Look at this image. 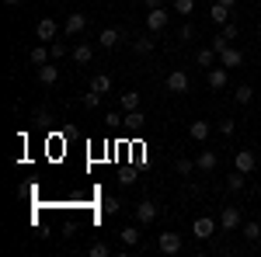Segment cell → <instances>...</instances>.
Wrapping results in <instances>:
<instances>
[{
	"label": "cell",
	"instance_id": "cell-36",
	"mask_svg": "<svg viewBox=\"0 0 261 257\" xmlns=\"http://www.w3.org/2000/svg\"><path fill=\"white\" fill-rule=\"evenodd\" d=\"M119 184L122 188H133V184H136V170H125V174L119 178Z\"/></svg>",
	"mask_w": 261,
	"mask_h": 257
},
{
	"label": "cell",
	"instance_id": "cell-3",
	"mask_svg": "<svg viewBox=\"0 0 261 257\" xmlns=\"http://www.w3.org/2000/svg\"><path fill=\"white\" fill-rule=\"evenodd\" d=\"M157 250L167 254V257L181 254V233H161V237H157Z\"/></svg>",
	"mask_w": 261,
	"mask_h": 257
},
{
	"label": "cell",
	"instance_id": "cell-23",
	"mask_svg": "<svg viewBox=\"0 0 261 257\" xmlns=\"http://www.w3.org/2000/svg\"><path fill=\"white\" fill-rule=\"evenodd\" d=\"M91 91H98V94H108V91H112V77H108V73H98V77L91 80Z\"/></svg>",
	"mask_w": 261,
	"mask_h": 257
},
{
	"label": "cell",
	"instance_id": "cell-1",
	"mask_svg": "<svg viewBox=\"0 0 261 257\" xmlns=\"http://www.w3.org/2000/svg\"><path fill=\"white\" fill-rule=\"evenodd\" d=\"M133 212H136V222H140V226H150L153 219L161 216V205H157V202H150V198H143L140 205H133Z\"/></svg>",
	"mask_w": 261,
	"mask_h": 257
},
{
	"label": "cell",
	"instance_id": "cell-43",
	"mask_svg": "<svg viewBox=\"0 0 261 257\" xmlns=\"http://www.w3.org/2000/svg\"><path fill=\"white\" fill-rule=\"evenodd\" d=\"M258 35H261V24H258Z\"/></svg>",
	"mask_w": 261,
	"mask_h": 257
},
{
	"label": "cell",
	"instance_id": "cell-7",
	"mask_svg": "<svg viewBox=\"0 0 261 257\" xmlns=\"http://www.w3.org/2000/svg\"><path fill=\"white\" fill-rule=\"evenodd\" d=\"M167 91H171V94H185V91H188V73H185V70L167 73Z\"/></svg>",
	"mask_w": 261,
	"mask_h": 257
},
{
	"label": "cell",
	"instance_id": "cell-5",
	"mask_svg": "<svg viewBox=\"0 0 261 257\" xmlns=\"http://www.w3.org/2000/svg\"><path fill=\"white\" fill-rule=\"evenodd\" d=\"M192 233H195V240H209L213 233H216V219L213 216H199L195 222H192Z\"/></svg>",
	"mask_w": 261,
	"mask_h": 257
},
{
	"label": "cell",
	"instance_id": "cell-30",
	"mask_svg": "<svg viewBox=\"0 0 261 257\" xmlns=\"http://www.w3.org/2000/svg\"><path fill=\"white\" fill-rule=\"evenodd\" d=\"M220 32H223V35H226V39H230V42H233V39H237V35H241V28H237L233 21H226V24H220Z\"/></svg>",
	"mask_w": 261,
	"mask_h": 257
},
{
	"label": "cell",
	"instance_id": "cell-32",
	"mask_svg": "<svg viewBox=\"0 0 261 257\" xmlns=\"http://www.w3.org/2000/svg\"><path fill=\"white\" fill-rule=\"evenodd\" d=\"M220 132H223V136H233V132H237V122H233V119H223L220 122Z\"/></svg>",
	"mask_w": 261,
	"mask_h": 257
},
{
	"label": "cell",
	"instance_id": "cell-19",
	"mask_svg": "<svg viewBox=\"0 0 261 257\" xmlns=\"http://www.w3.org/2000/svg\"><path fill=\"white\" fill-rule=\"evenodd\" d=\"M39 80H42V83H45V87H53V83H56V80H60V70H56V66H49V63H45V66H39Z\"/></svg>",
	"mask_w": 261,
	"mask_h": 257
},
{
	"label": "cell",
	"instance_id": "cell-17",
	"mask_svg": "<svg viewBox=\"0 0 261 257\" xmlns=\"http://www.w3.org/2000/svg\"><path fill=\"white\" fill-rule=\"evenodd\" d=\"M195 63L205 66V70H213V63H220V56H216V49L209 45V49H199V52H195Z\"/></svg>",
	"mask_w": 261,
	"mask_h": 257
},
{
	"label": "cell",
	"instance_id": "cell-24",
	"mask_svg": "<svg viewBox=\"0 0 261 257\" xmlns=\"http://www.w3.org/2000/svg\"><path fill=\"white\" fill-rule=\"evenodd\" d=\"M244 184H247V174H241V170H233V174L226 178V188H230V191H244Z\"/></svg>",
	"mask_w": 261,
	"mask_h": 257
},
{
	"label": "cell",
	"instance_id": "cell-33",
	"mask_svg": "<svg viewBox=\"0 0 261 257\" xmlns=\"http://www.w3.org/2000/svg\"><path fill=\"white\" fill-rule=\"evenodd\" d=\"M101 209H105V212H119L122 202H119V198H105V202H101Z\"/></svg>",
	"mask_w": 261,
	"mask_h": 257
},
{
	"label": "cell",
	"instance_id": "cell-26",
	"mask_svg": "<svg viewBox=\"0 0 261 257\" xmlns=\"http://www.w3.org/2000/svg\"><path fill=\"white\" fill-rule=\"evenodd\" d=\"M87 254H91V257H108V254H112V247H108L105 240H94V243L87 247Z\"/></svg>",
	"mask_w": 261,
	"mask_h": 257
},
{
	"label": "cell",
	"instance_id": "cell-38",
	"mask_svg": "<svg viewBox=\"0 0 261 257\" xmlns=\"http://www.w3.org/2000/svg\"><path fill=\"white\" fill-rule=\"evenodd\" d=\"M178 39L192 42V39H195V28H192V24H185V28H181V32H178Z\"/></svg>",
	"mask_w": 261,
	"mask_h": 257
},
{
	"label": "cell",
	"instance_id": "cell-31",
	"mask_svg": "<svg viewBox=\"0 0 261 257\" xmlns=\"http://www.w3.org/2000/svg\"><path fill=\"white\" fill-rule=\"evenodd\" d=\"M174 170H178V174H192V170H195V160H185V157H181L178 163H174Z\"/></svg>",
	"mask_w": 261,
	"mask_h": 257
},
{
	"label": "cell",
	"instance_id": "cell-12",
	"mask_svg": "<svg viewBox=\"0 0 261 257\" xmlns=\"http://www.w3.org/2000/svg\"><path fill=\"white\" fill-rule=\"evenodd\" d=\"M188 136L195 139V142H205V139L213 136V125H209V122H192V125H188Z\"/></svg>",
	"mask_w": 261,
	"mask_h": 257
},
{
	"label": "cell",
	"instance_id": "cell-41",
	"mask_svg": "<svg viewBox=\"0 0 261 257\" xmlns=\"http://www.w3.org/2000/svg\"><path fill=\"white\" fill-rule=\"evenodd\" d=\"M216 4H223V7H230V11L237 7V0H216Z\"/></svg>",
	"mask_w": 261,
	"mask_h": 257
},
{
	"label": "cell",
	"instance_id": "cell-40",
	"mask_svg": "<svg viewBox=\"0 0 261 257\" xmlns=\"http://www.w3.org/2000/svg\"><path fill=\"white\" fill-rule=\"evenodd\" d=\"M143 4H146L150 11H157V7H161V0H143Z\"/></svg>",
	"mask_w": 261,
	"mask_h": 257
},
{
	"label": "cell",
	"instance_id": "cell-11",
	"mask_svg": "<svg viewBox=\"0 0 261 257\" xmlns=\"http://www.w3.org/2000/svg\"><path fill=\"white\" fill-rule=\"evenodd\" d=\"M84 28H87V18H84V14H77V11H73V14L66 18V24H63V32H66V35H81Z\"/></svg>",
	"mask_w": 261,
	"mask_h": 257
},
{
	"label": "cell",
	"instance_id": "cell-22",
	"mask_svg": "<svg viewBox=\"0 0 261 257\" xmlns=\"http://www.w3.org/2000/svg\"><path fill=\"white\" fill-rule=\"evenodd\" d=\"M150 35H153V32H150ZM150 35H143V39H136V42H133L136 56H150V52H153V39H150Z\"/></svg>",
	"mask_w": 261,
	"mask_h": 257
},
{
	"label": "cell",
	"instance_id": "cell-25",
	"mask_svg": "<svg viewBox=\"0 0 261 257\" xmlns=\"http://www.w3.org/2000/svg\"><path fill=\"white\" fill-rule=\"evenodd\" d=\"M233 101H237V104H251V101H254V91H251L247 83H241V87L233 91Z\"/></svg>",
	"mask_w": 261,
	"mask_h": 257
},
{
	"label": "cell",
	"instance_id": "cell-39",
	"mask_svg": "<svg viewBox=\"0 0 261 257\" xmlns=\"http://www.w3.org/2000/svg\"><path fill=\"white\" fill-rule=\"evenodd\" d=\"M105 122H108V125H119L122 119H119V111H108V115H105Z\"/></svg>",
	"mask_w": 261,
	"mask_h": 257
},
{
	"label": "cell",
	"instance_id": "cell-10",
	"mask_svg": "<svg viewBox=\"0 0 261 257\" xmlns=\"http://www.w3.org/2000/svg\"><path fill=\"white\" fill-rule=\"evenodd\" d=\"M205 83H209L213 91H223V87H226V66H213V70L205 73Z\"/></svg>",
	"mask_w": 261,
	"mask_h": 257
},
{
	"label": "cell",
	"instance_id": "cell-6",
	"mask_svg": "<svg viewBox=\"0 0 261 257\" xmlns=\"http://www.w3.org/2000/svg\"><path fill=\"white\" fill-rule=\"evenodd\" d=\"M254 167H258L254 153H251V150H237V157H233V170H241V174H251Z\"/></svg>",
	"mask_w": 261,
	"mask_h": 257
},
{
	"label": "cell",
	"instance_id": "cell-15",
	"mask_svg": "<svg viewBox=\"0 0 261 257\" xmlns=\"http://www.w3.org/2000/svg\"><path fill=\"white\" fill-rule=\"evenodd\" d=\"M49 56H53V49H49L45 42H42V45H35V49L28 52V60L35 63V66H45V63H49Z\"/></svg>",
	"mask_w": 261,
	"mask_h": 257
},
{
	"label": "cell",
	"instance_id": "cell-37",
	"mask_svg": "<svg viewBox=\"0 0 261 257\" xmlns=\"http://www.w3.org/2000/svg\"><path fill=\"white\" fill-rule=\"evenodd\" d=\"M125 122H129V125H143L146 119H143V111H140V108H136V111H129V115H125Z\"/></svg>",
	"mask_w": 261,
	"mask_h": 257
},
{
	"label": "cell",
	"instance_id": "cell-13",
	"mask_svg": "<svg viewBox=\"0 0 261 257\" xmlns=\"http://www.w3.org/2000/svg\"><path fill=\"white\" fill-rule=\"evenodd\" d=\"M216 163H220V157H216L213 150H202L199 160H195V167H199V170H205V174H209V170H216Z\"/></svg>",
	"mask_w": 261,
	"mask_h": 257
},
{
	"label": "cell",
	"instance_id": "cell-14",
	"mask_svg": "<svg viewBox=\"0 0 261 257\" xmlns=\"http://www.w3.org/2000/svg\"><path fill=\"white\" fill-rule=\"evenodd\" d=\"M98 42H101V49H115V45L122 42V32L119 28H105V32L98 35Z\"/></svg>",
	"mask_w": 261,
	"mask_h": 257
},
{
	"label": "cell",
	"instance_id": "cell-2",
	"mask_svg": "<svg viewBox=\"0 0 261 257\" xmlns=\"http://www.w3.org/2000/svg\"><path fill=\"white\" fill-rule=\"evenodd\" d=\"M244 219H241V209L237 205H226L220 212V230H226V233H233V230H241Z\"/></svg>",
	"mask_w": 261,
	"mask_h": 257
},
{
	"label": "cell",
	"instance_id": "cell-18",
	"mask_svg": "<svg viewBox=\"0 0 261 257\" xmlns=\"http://www.w3.org/2000/svg\"><path fill=\"white\" fill-rule=\"evenodd\" d=\"M119 237H122L125 247H136V243H140V226H133V222H129V226H122Z\"/></svg>",
	"mask_w": 261,
	"mask_h": 257
},
{
	"label": "cell",
	"instance_id": "cell-8",
	"mask_svg": "<svg viewBox=\"0 0 261 257\" xmlns=\"http://www.w3.org/2000/svg\"><path fill=\"white\" fill-rule=\"evenodd\" d=\"M146 28H150L153 35H157V32H164V28H167V11H164V7L150 11V14H146Z\"/></svg>",
	"mask_w": 261,
	"mask_h": 257
},
{
	"label": "cell",
	"instance_id": "cell-28",
	"mask_svg": "<svg viewBox=\"0 0 261 257\" xmlns=\"http://www.w3.org/2000/svg\"><path fill=\"white\" fill-rule=\"evenodd\" d=\"M81 101H84V108H87V111H94V108L101 104V94H98V91H87Z\"/></svg>",
	"mask_w": 261,
	"mask_h": 257
},
{
	"label": "cell",
	"instance_id": "cell-9",
	"mask_svg": "<svg viewBox=\"0 0 261 257\" xmlns=\"http://www.w3.org/2000/svg\"><path fill=\"white\" fill-rule=\"evenodd\" d=\"M241 63H244V52L233 49V45H226L220 52V66H226V70H233V66H241Z\"/></svg>",
	"mask_w": 261,
	"mask_h": 257
},
{
	"label": "cell",
	"instance_id": "cell-20",
	"mask_svg": "<svg viewBox=\"0 0 261 257\" xmlns=\"http://www.w3.org/2000/svg\"><path fill=\"white\" fill-rule=\"evenodd\" d=\"M209 18H213V24H226V21H230V7H223V4H216V0H213Z\"/></svg>",
	"mask_w": 261,
	"mask_h": 257
},
{
	"label": "cell",
	"instance_id": "cell-16",
	"mask_svg": "<svg viewBox=\"0 0 261 257\" xmlns=\"http://www.w3.org/2000/svg\"><path fill=\"white\" fill-rule=\"evenodd\" d=\"M70 56H73V63H81V66H87V63L94 60V49H91V45H73V52H70Z\"/></svg>",
	"mask_w": 261,
	"mask_h": 257
},
{
	"label": "cell",
	"instance_id": "cell-35",
	"mask_svg": "<svg viewBox=\"0 0 261 257\" xmlns=\"http://www.w3.org/2000/svg\"><path fill=\"white\" fill-rule=\"evenodd\" d=\"M49 49H53V60H63V56H66V52H70V49H66V45H63V42H53V45H49Z\"/></svg>",
	"mask_w": 261,
	"mask_h": 257
},
{
	"label": "cell",
	"instance_id": "cell-21",
	"mask_svg": "<svg viewBox=\"0 0 261 257\" xmlns=\"http://www.w3.org/2000/svg\"><path fill=\"white\" fill-rule=\"evenodd\" d=\"M119 104H122V111H136V108H140V94H136V91H125L119 98Z\"/></svg>",
	"mask_w": 261,
	"mask_h": 257
},
{
	"label": "cell",
	"instance_id": "cell-4",
	"mask_svg": "<svg viewBox=\"0 0 261 257\" xmlns=\"http://www.w3.org/2000/svg\"><path fill=\"white\" fill-rule=\"evenodd\" d=\"M56 35H60V24H56L53 18H42L39 24H35V39H42L45 45H49V42H56Z\"/></svg>",
	"mask_w": 261,
	"mask_h": 257
},
{
	"label": "cell",
	"instance_id": "cell-42",
	"mask_svg": "<svg viewBox=\"0 0 261 257\" xmlns=\"http://www.w3.org/2000/svg\"><path fill=\"white\" fill-rule=\"evenodd\" d=\"M4 4H7V7H18V4H21V0H4Z\"/></svg>",
	"mask_w": 261,
	"mask_h": 257
},
{
	"label": "cell",
	"instance_id": "cell-27",
	"mask_svg": "<svg viewBox=\"0 0 261 257\" xmlns=\"http://www.w3.org/2000/svg\"><path fill=\"white\" fill-rule=\"evenodd\" d=\"M244 240H261V222H244Z\"/></svg>",
	"mask_w": 261,
	"mask_h": 257
},
{
	"label": "cell",
	"instance_id": "cell-29",
	"mask_svg": "<svg viewBox=\"0 0 261 257\" xmlns=\"http://www.w3.org/2000/svg\"><path fill=\"white\" fill-rule=\"evenodd\" d=\"M174 11H178V14H185V18H188V14H192V11H195V0H174Z\"/></svg>",
	"mask_w": 261,
	"mask_h": 257
},
{
	"label": "cell",
	"instance_id": "cell-34",
	"mask_svg": "<svg viewBox=\"0 0 261 257\" xmlns=\"http://www.w3.org/2000/svg\"><path fill=\"white\" fill-rule=\"evenodd\" d=\"M226 45H230V39H226V35H223V32H220V35L213 39V49H216V56H220V52H223V49H226Z\"/></svg>",
	"mask_w": 261,
	"mask_h": 257
}]
</instances>
